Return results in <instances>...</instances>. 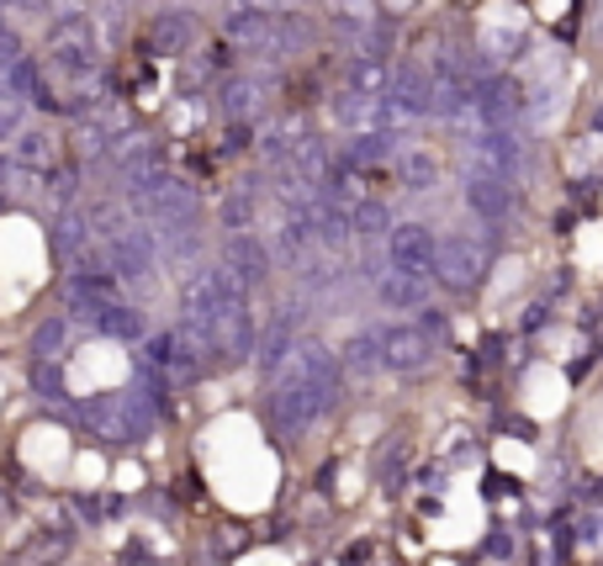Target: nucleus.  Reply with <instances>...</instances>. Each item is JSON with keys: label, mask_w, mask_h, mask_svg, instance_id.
Masks as SVG:
<instances>
[{"label": "nucleus", "mask_w": 603, "mask_h": 566, "mask_svg": "<svg viewBox=\"0 0 603 566\" xmlns=\"http://www.w3.org/2000/svg\"><path fill=\"white\" fill-rule=\"evenodd\" d=\"M254 6H266V11H302V6H313V0H254Z\"/></svg>", "instance_id": "obj_26"}, {"label": "nucleus", "mask_w": 603, "mask_h": 566, "mask_svg": "<svg viewBox=\"0 0 603 566\" xmlns=\"http://www.w3.org/2000/svg\"><path fill=\"white\" fill-rule=\"evenodd\" d=\"M101 260H106V270H112L122 286H138V291H144V286L159 276L165 255H159V234L133 217L122 234H112L106 244H101Z\"/></svg>", "instance_id": "obj_5"}, {"label": "nucleus", "mask_w": 603, "mask_h": 566, "mask_svg": "<svg viewBox=\"0 0 603 566\" xmlns=\"http://www.w3.org/2000/svg\"><path fill=\"white\" fill-rule=\"evenodd\" d=\"M466 169L519 181L524 175V133L519 127H471V138H466Z\"/></svg>", "instance_id": "obj_7"}, {"label": "nucleus", "mask_w": 603, "mask_h": 566, "mask_svg": "<svg viewBox=\"0 0 603 566\" xmlns=\"http://www.w3.org/2000/svg\"><path fill=\"white\" fill-rule=\"evenodd\" d=\"M329 122H334V133H344V138L371 133V127H392L386 122V95H361V91H350V85H339L329 95Z\"/></svg>", "instance_id": "obj_16"}, {"label": "nucleus", "mask_w": 603, "mask_h": 566, "mask_svg": "<svg viewBox=\"0 0 603 566\" xmlns=\"http://www.w3.org/2000/svg\"><path fill=\"white\" fill-rule=\"evenodd\" d=\"M64 329H70V312H64V318H49L43 329L32 333V354H38V360L59 354V344H64Z\"/></svg>", "instance_id": "obj_25"}, {"label": "nucleus", "mask_w": 603, "mask_h": 566, "mask_svg": "<svg viewBox=\"0 0 603 566\" xmlns=\"http://www.w3.org/2000/svg\"><path fill=\"white\" fill-rule=\"evenodd\" d=\"M27 127V101H17L11 91H0V148H11V138Z\"/></svg>", "instance_id": "obj_24"}, {"label": "nucleus", "mask_w": 603, "mask_h": 566, "mask_svg": "<svg viewBox=\"0 0 603 566\" xmlns=\"http://www.w3.org/2000/svg\"><path fill=\"white\" fill-rule=\"evenodd\" d=\"M392 169H397V181H403L408 191H435L439 175H445L435 148H429V143H413V138L403 143V154L392 159Z\"/></svg>", "instance_id": "obj_21"}, {"label": "nucleus", "mask_w": 603, "mask_h": 566, "mask_svg": "<svg viewBox=\"0 0 603 566\" xmlns=\"http://www.w3.org/2000/svg\"><path fill=\"white\" fill-rule=\"evenodd\" d=\"M339 387H344V366H339V350L318 344V339H302L291 360L275 371V398H270V413L281 434H308L313 424H323L334 413Z\"/></svg>", "instance_id": "obj_2"}, {"label": "nucleus", "mask_w": 603, "mask_h": 566, "mask_svg": "<svg viewBox=\"0 0 603 566\" xmlns=\"http://www.w3.org/2000/svg\"><path fill=\"white\" fill-rule=\"evenodd\" d=\"M350 223H355V244H386V223H392V213H386V202H376V196H365V202H350Z\"/></svg>", "instance_id": "obj_22"}, {"label": "nucleus", "mask_w": 603, "mask_h": 566, "mask_svg": "<svg viewBox=\"0 0 603 566\" xmlns=\"http://www.w3.org/2000/svg\"><path fill=\"white\" fill-rule=\"evenodd\" d=\"M260 196H266V186H254V181H243V186L228 191L218 202L222 234H249V228H260Z\"/></svg>", "instance_id": "obj_20"}, {"label": "nucleus", "mask_w": 603, "mask_h": 566, "mask_svg": "<svg viewBox=\"0 0 603 566\" xmlns=\"http://www.w3.org/2000/svg\"><path fill=\"white\" fill-rule=\"evenodd\" d=\"M308 127H302V117H266L260 122V138H254V154H260V165L266 169H287L291 148H297V138H302Z\"/></svg>", "instance_id": "obj_19"}, {"label": "nucleus", "mask_w": 603, "mask_h": 566, "mask_svg": "<svg viewBox=\"0 0 603 566\" xmlns=\"http://www.w3.org/2000/svg\"><path fill=\"white\" fill-rule=\"evenodd\" d=\"M371 333H376V366L386 377H413L435 360V344L418 323H376Z\"/></svg>", "instance_id": "obj_8"}, {"label": "nucleus", "mask_w": 603, "mask_h": 566, "mask_svg": "<svg viewBox=\"0 0 603 566\" xmlns=\"http://www.w3.org/2000/svg\"><path fill=\"white\" fill-rule=\"evenodd\" d=\"M175 329L191 339L201 360H249L254 350V312H249V286L222 260H201L180 281V323Z\"/></svg>", "instance_id": "obj_1"}, {"label": "nucleus", "mask_w": 603, "mask_h": 566, "mask_svg": "<svg viewBox=\"0 0 603 566\" xmlns=\"http://www.w3.org/2000/svg\"><path fill=\"white\" fill-rule=\"evenodd\" d=\"M487 265H492V238L477 228H460V234L439 238V260H435V281L445 291H471L487 281Z\"/></svg>", "instance_id": "obj_6"}, {"label": "nucleus", "mask_w": 603, "mask_h": 566, "mask_svg": "<svg viewBox=\"0 0 603 566\" xmlns=\"http://www.w3.org/2000/svg\"><path fill=\"white\" fill-rule=\"evenodd\" d=\"M266 74L260 70H228L212 85V106L222 122H260V101H266Z\"/></svg>", "instance_id": "obj_13"}, {"label": "nucleus", "mask_w": 603, "mask_h": 566, "mask_svg": "<svg viewBox=\"0 0 603 566\" xmlns=\"http://www.w3.org/2000/svg\"><path fill=\"white\" fill-rule=\"evenodd\" d=\"M43 70L59 74L70 91L96 85V80H101V27H96V11H85V17H49Z\"/></svg>", "instance_id": "obj_3"}, {"label": "nucleus", "mask_w": 603, "mask_h": 566, "mask_svg": "<svg viewBox=\"0 0 603 566\" xmlns=\"http://www.w3.org/2000/svg\"><path fill=\"white\" fill-rule=\"evenodd\" d=\"M371 297H376L386 312H418V307L429 302V281H424V276H408V270H392V265H386L382 276L371 281Z\"/></svg>", "instance_id": "obj_18"}, {"label": "nucleus", "mask_w": 603, "mask_h": 566, "mask_svg": "<svg viewBox=\"0 0 603 566\" xmlns=\"http://www.w3.org/2000/svg\"><path fill=\"white\" fill-rule=\"evenodd\" d=\"M460 202H466V213H471V223L482 228V234H498L508 217H513V181H503V175H482V169H466L460 175Z\"/></svg>", "instance_id": "obj_9"}, {"label": "nucleus", "mask_w": 603, "mask_h": 566, "mask_svg": "<svg viewBox=\"0 0 603 566\" xmlns=\"http://www.w3.org/2000/svg\"><path fill=\"white\" fill-rule=\"evenodd\" d=\"M6 154H11V165L22 169V175H49V169L59 165V133H53V127H32V122H27L22 133L11 138Z\"/></svg>", "instance_id": "obj_17"}, {"label": "nucleus", "mask_w": 603, "mask_h": 566, "mask_svg": "<svg viewBox=\"0 0 603 566\" xmlns=\"http://www.w3.org/2000/svg\"><path fill=\"white\" fill-rule=\"evenodd\" d=\"M222 265H228V270H233L249 291H254V286H266L270 270H275L270 238H260V228H249V234H222Z\"/></svg>", "instance_id": "obj_15"}, {"label": "nucleus", "mask_w": 603, "mask_h": 566, "mask_svg": "<svg viewBox=\"0 0 603 566\" xmlns=\"http://www.w3.org/2000/svg\"><path fill=\"white\" fill-rule=\"evenodd\" d=\"M148 48L159 59H191L196 48H201V17H196L191 6H159L148 17Z\"/></svg>", "instance_id": "obj_11"}, {"label": "nucleus", "mask_w": 603, "mask_h": 566, "mask_svg": "<svg viewBox=\"0 0 603 566\" xmlns=\"http://www.w3.org/2000/svg\"><path fill=\"white\" fill-rule=\"evenodd\" d=\"M386 265L392 270H408V276H424L435 281V260H439V234L429 223H392L386 234Z\"/></svg>", "instance_id": "obj_10"}, {"label": "nucleus", "mask_w": 603, "mask_h": 566, "mask_svg": "<svg viewBox=\"0 0 603 566\" xmlns=\"http://www.w3.org/2000/svg\"><path fill=\"white\" fill-rule=\"evenodd\" d=\"M154 402L144 392H101L96 402H85V429L101 445H138L154 434Z\"/></svg>", "instance_id": "obj_4"}, {"label": "nucleus", "mask_w": 603, "mask_h": 566, "mask_svg": "<svg viewBox=\"0 0 603 566\" xmlns=\"http://www.w3.org/2000/svg\"><path fill=\"white\" fill-rule=\"evenodd\" d=\"M297 344H302V307L287 302V307H275V312H270V323L260 329V339H254V360H260V371L275 377V371L291 360Z\"/></svg>", "instance_id": "obj_14"}, {"label": "nucleus", "mask_w": 603, "mask_h": 566, "mask_svg": "<svg viewBox=\"0 0 603 566\" xmlns=\"http://www.w3.org/2000/svg\"><path fill=\"white\" fill-rule=\"evenodd\" d=\"M222 38L233 48H243V59H254L260 64V53L270 48V32H275V11H266V6H254V0H228L222 6Z\"/></svg>", "instance_id": "obj_12"}, {"label": "nucleus", "mask_w": 603, "mask_h": 566, "mask_svg": "<svg viewBox=\"0 0 603 566\" xmlns=\"http://www.w3.org/2000/svg\"><path fill=\"white\" fill-rule=\"evenodd\" d=\"M339 366H344V371H355V377H371V371H382V366H376V333L365 329V333H355V339H344V350H339Z\"/></svg>", "instance_id": "obj_23"}]
</instances>
